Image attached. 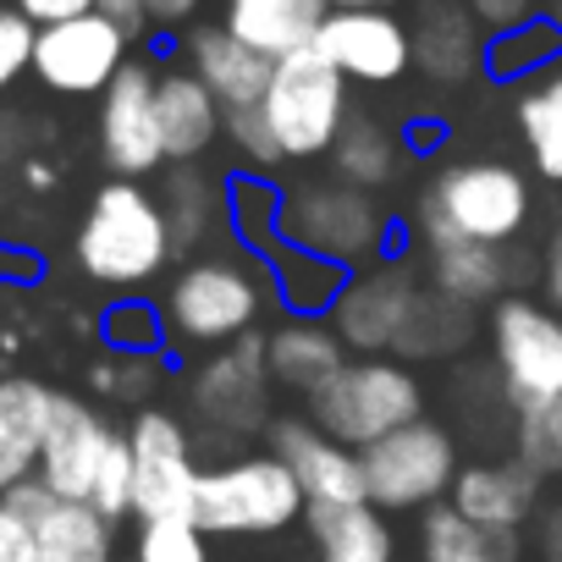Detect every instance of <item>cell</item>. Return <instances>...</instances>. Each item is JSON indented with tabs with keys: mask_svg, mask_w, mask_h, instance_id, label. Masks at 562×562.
<instances>
[{
	"mask_svg": "<svg viewBox=\"0 0 562 562\" xmlns=\"http://www.w3.org/2000/svg\"><path fill=\"white\" fill-rule=\"evenodd\" d=\"M94 12H105V18L127 34V40H138V34L149 29V7H144V0H100Z\"/></svg>",
	"mask_w": 562,
	"mask_h": 562,
	"instance_id": "cell-46",
	"label": "cell"
},
{
	"mask_svg": "<svg viewBox=\"0 0 562 562\" xmlns=\"http://www.w3.org/2000/svg\"><path fill=\"white\" fill-rule=\"evenodd\" d=\"M364 480H370V507H381V513L436 507L441 496H452L458 447L441 425L414 419L364 447Z\"/></svg>",
	"mask_w": 562,
	"mask_h": 562,
	"instance_id": "cell-8",
	"label": "cell"
},
{
	"mask_svg": "<svg viewBox=\"0 0 562 562\" xmlns=\"http://www.w3.org/2000/svg\"><path fill=\"white\" fill-rule=\"evenodd\" d=\"M419 293L425 288L408 265H364L348 276L342 299L331 304V326L353 353H397Z\"/></svg>",
	"mask_w": 562,
	"mask_h": 562,
	"instance_id": "cell-14",
	"label": "cell"
},
{
	"mask_svg": "<svg viewBox=\"0 0 562 562\" xmlns=\"http://www.w3.org/2000/svg\"><path fill=\"white\" fill-rule=\"evenodd\" d=\"M127 34L105 12H83L67 23H45L34 45V72L50 94H105L127 67Z\"/></svg>",
	"mask_w": 562,
	"mask_h": 562,
	"instance_id": "cell-12",
	"label": "cell"
},
{
	"mask_svg": "<svg viewBox=\"0 0 562 562\" xmlns=\"http://www.w3.org/2000/svg\"><path fill=\"white\" fill-rule=\"evenodd\" d=\"M425 270H430V288L458 299V304H491L507 288V254H502V243L425 237Z\"/></svg>",
	"mask_w": 562,
	"mask_h": 562,
	"instance_id": "cell-26",
	"label": "cell"
},
{
	"mask_svg": "<svg viewBox=\"0 0 562 562\" xmlns=\"http://www.w3.org/2000/svg\"><path fill=\"white\" fill-rule=\"evenodd\" d=\"M557 56H562V23L535 12L529 23H513V29L485 40V78H496V83H535V78H546L557 67Z\"/></svg>",
	"mask_w": 562,
	"mask_h": 562,
	"instance_id": "cell-30",
	"label": "cell"
},
{
	"mask_svg": "<svg viewBox=\"0 0 562 562\" xmlns=\"http://www.w3.org/2000/svg\"><path fill=\"white\" fill-rule=\"evenodd\" d=\"M425 408V392H419V375L403 364V359H348L315 397H310V419L348 441V447H370L414 419Z\"/></svg>",
	"mask_w": 562,
	"mask_h": 562,
	"instance_id": "cell-6",
	"label": "cell"
},
{
	"mask_svg": "<svg viewBox=\"0 0 562 562\" xmlns=\"http://www.w3.org/2000/svg\"><path fill=\"white\" fill-rule=\"evenodd\" d=\"M546 299H551V310L562 315V237H557L551 254H546Z\"/></svg>",
	"mask_w": 562,
	"mask_h": 562,
	"instance_id": "cell-49",
	"label": "cell"
},
{
	"mask_svg": "<svg viewBox=\"0 0 562 562\" xmlns=\"http://www.w3.org/2000/svg\"><path fill=\"white\" fill-rule=\"evenodd\" d=\"M50 408H56V392L45 381H34V375L0 381V496L40 474Z\"/></svg>",
	"mask_w": 562,
	"mask_h": 562,
	"instance_id": "cell-20",
	"label": "cell"
},
{
	"mask_svg": "<svg viewBox=\"0 0 562 562\" xmlns=\"http://www.w3.org/2000/svg\"><path fill=\"white\" fill-rule=\"evenodd\" d=\"M276 452L299 474L310 507H359V502H370L364 452L326 436L315 419H281L276 425Z\"/></svg>",
	"mask_w": 562,
	"mask_h": 562,
	"instance_id": "cell-17",
	"label": "cell"
},
{
	"mask_svg": "<svg viewBox=\"0 0 562 562\" xmlns=\"http://www.w3.org/2000/svg\"><path fill=\"white\" fill-rule=\"evenodd\" d=\"M89 502H94L111 524L133 513V447H127V436H111V447H105V463H100V474H94Z\"/></svg>",
	"mask_w": 562,
	"mask_h": 562,
	"instance_id": "cell-39",
	"label": "cell"
},
{
	"mask_svg": "<svg viewBox=\"0 0 562 562\" xmlns=\"http://www.w3.org/2000/svg\"><path fill=\"white\" fill-rule=\"evenodd\" d=\"M265 359H270L276 386L315 397V392L348 364V342L337 337V326H326V321H299V315H293L288 326H276V331L265 337Z\"/></svg>",
	"mask_w": 562,
	"mask_h": 562,
	"instance_id": "cell-23",
	"label": "cell"
},
{
	"mask_svg": "<svg viewBox=\"0 0 562 562\" xmlns=\"http://www.w3.org/2000/svg\"><path fill=\"white\" fill-rule=\"evenodd\" d=\"M149 7V23H188L199 12V0H144Z\"/></svg>",
	"mask_w": 562,
	"mask_h": 562,
	"instance_id": "cell-47",
	"label": "cell"
},
{
	"mask_svg": "<svg viewBox=\"0 0 562 562\" xmlns=\"http://www.w3.org/2000/svg\"><path fill=\"white\" fill-rule=\"evenodd\" d=\"M535 480L540 474H529L524 463H469V469H458L447 502L469 524H480L491 535H513L535 513Z\"/></svg>",
	"mask_w": 562,
	"mask_h": 562,
	"instance_id": "cell-22",
	"label": "cell"
},
{
	"mask_svg": "<svg viewBox=\"0 0 562 562\" xmlns=\"http://www.w3.org/2000/svg\"><path fill=\"white\" fill-rule=\"evenodd\" d=\"M149 381H155V375H149V359H122V353H116V364H100V370H94V386L111 392V397H138Z\"/></svg>",
	"mask_w": 562,
	"mask_h": 562,
	"instance_id": "cell-43",
	"label": "cell"
},
{
	"mask_svg": "<svg viewBox=\"0 0 562 562\" xmlns=\"http://www.w3.org/2000/svg\"><path fill=\"white\" fill-rule=\"evenodd\" d=\"M331 166L353 188H386L397 177V166H403V133L386 127L370 111H348V122H342V133L331 144Z\"/></svg>",
	"mask_w": 562,
	"mask_h": 562,
	"instance_id": "cell-29",
	"label": "cell"
},
{
	"mask_svg": "<svg viewBox=\"0 0 562 562\" xmlns=\"http://www.w3.org/2000/svg\"><path fill=\"white\" fill-rule=\"evenodd\" d=\"M193 518L204 535H281L310 518V496L281 452H254L199 474Z\"/></svg>",
	"mask_w": 562,
	"mask_h": 562,
	"instance_id": "cell-5",
	"label": "cell"
},
{
	"mask_svg": "<svg viewBox=\"0 0 562 562\" xmlns=\"http://www.w3.org/2000/svg\"><path fill=\"white\" fill-rule=\"evenodd\" d=\"M276 144H281V160H315V155H331L342 122H348V78L315 50H293L270 67V83H265V100H259Z\"/></svg>",
	"mask_w": 562,
	"mask_h": 562,
	"instance_id": "cell-7",
	"label": "cell"
},
{
	"mask_svg": "<svg viewBox=\"0 0 562 562\" xmlns=\"http://www.w3.org/2000/svg\"><path fill=\"white\" fill-rule=\"evenodd\" d=\"M331 7H386V12H397V0H331Z\"/></svg>",
	"mask_w": 562,
	"mask_h": 562,
	"instance_id": "cell-50",
	"label": "cell"
},
{
	"mask_svg": "<svg viewBox=\"0 0 562 562\" xmlns=\"http://www.w3.org/2000/svg\"><path fill=\"white\" fill-rule=\"evenodd\" d=\"M276 299L270 265H248L237 254H204L177 270L171 293H166V326L188 348H226L254 331L259 310Z\"/></svg>",
	"mask_w": 562,
	"mask_h": 562,
	"instance_id": "cell-2",
	"label": "cell"
},
{
	"mask_svg": "<svg viewBox=\"0 0 562 562\" xmlns=\"http://www.w3.org/2000/svg\"><path fill=\"white\" fill-rule=\"evenodd\" d=\"M155 105H160V138H166V160H199L221 133H226V111L221 100L199 83V72H160L155 83Z\"/></svg>",
	"mask_w": 562,
	"mask_h": 562,
	"instance_id": "cell-24",
	"label": "cell"
},
{
	"mask_svg": "<svg viewBox=\"0 0 562 562\" xmlns=\"http://www.w3.org/2000/svg\"><path fill=\"white\" fill-rule=\"evenodd\" d=\"M188 61L199 72V83L221 100V111H248L265 100V83H270V56H259L254 45H243L226 23L221 29H199L188 40Z\"/></svg>",
	"mask_w": 562,
	"mask_h": 562,
	"instance_id": "cell-21",
	"label": "cell"
},
{
	"mask_svg": "<svg viewBox=\"0 0 562 562\" xmlns=\"http://www.w3.org/2000/svg\"><path fill=\"white\" fill-rule=\"evenodd\" d=\"M326 18L331 0H226V29L270 61L315 45Z\"/></svg>",
	"mask_w": 562,
	"mask_h": 562,
	"instance_id": "cell-25",
	"label": "cell"
},
{
	"mask_svg": "<svg viewBox=\"0 0 562 562\" xmlns=\"http://www.w3.org/2000/svg\"><path fill=\"white\" fill-rule=\"evenodd\" d=\"M513 447L529 474H562V397L524 403L513 425Z\"/></svg>",
	"mask_w": 562,
	"mask_h": 562,
	"instance_id": "cell-37",
	"label": "cell"
},
{
	"mask_svg": "<svg viewBox=\"0 0 562 562\" xmlns=\"http://www.w3.org/2000/svg\"><path fill=\"white\" fill-rule=\"evenodd\" d=\"M518 133L529 144V160L546 182H562V67H551L546 78L524 83L518 100Z\"/></svg>",
	"mask_w": 562,
	"mask_h": 562,
	"instance_id": "cell-32",
	"label": "cell"
},
{
	"mask_svg": "<svg viewBox=\"0 0 562 562\" xmlns=\"http://www.w3.org/2000/svg\"><path fill=\"white\" fill-rule=\"evenodd\" d=\"M0 562H40V540H34V524L0 496Z\"/></svg>",
	"mask_w": 562,
	"mask_h": 562,
	"instance_id": "cell-42",
	"label": "cell"
},
{
	"mask_svg": "<svg viewBox=\"0 0 562 562\" xmlns=\"http://www.w3.org/2000/svg\"><path fill=\"white\" fill-rule=\"evenodd\" d=\"M34 45H40V23L23 18L18 7H0V94L23 72H34Z\"/></svg>",
	"mask_w": 562,
	"mask_h": 562,
	"instance_id": "cell-40",
	"label": "cell"
},
{
	"mask_svg": "<svg viewBox=\"0 0 562 562\" xmlns=\"http://www.w3.org/2000/svg\"><path fill=\"white\" fill-rule=\"evenodd\" d=\"M7 502L34 524L40 540V562H116V540H111V518L94 502H72L56 496L40 474L12 485Z\"/></svg>",
	"mask_w": 562,
	"mask_h": 562,
	"instance_id": "cell-16",
	"label": "cell"
},
{
	"mask_svg": "<svg viewBox=\"0 0 562 562\" xmlns=\"http://www.w3.org/2000/svg\"><path fill=\"white\" fill-rule=\"evenodd\" d=\"M166 310H155V304H144V299H116L105 315H100V337H105V348L111 353H122V359H149L160 342H166Z\"/></svg>",
	"mask_w": 562,
	"mask_h": 562,
	"instance_id": "cell-36",
	"label": "cell"
},
{
	"mask_svg": "<svg viewBox=\"0 0 562 562\" xmlns=\"http://www.w3.org/2000/svg\"><path fill=\"white\" fill-rule=\"evenodd\" d=\"M463 7L485 23V34H502L513 23H529L540 12V0H463Z\"/></svg>",
	"mask_w": 562,
	"mask_h": 562,
	"instance_id": "cell-44",
	"label": "cell"
},
{
	"mask_svg": "<svg viewBox=\"0 0 562 562\" xmlns=\"http://www.w3.org/2000/svg\"><path fill=\"white\" fill-rule=\"evenodd\" d=\"M469 310H474V304H458V299L425 288L419 304H414V321H408V331H403V342H397V353H403V359L458 353V348L469 342V331H474V315H469Z\"/></svg>",
	"mask_w": 562,
	"mask_h": 562,
	"instance_id": "cell-35",
	"label": "cell"
},
{
	"mask_svg": "<svg viewBox=\"0 0 562 562\" xmlns=\"http://www.w3.org/2000/svg\"><path fill=\"white\" fill-rule=\"evenodd\" d=\"M315 562H397V540L381 507H310Z\"/></svg>",
	"mask_w": 562,
	"mask_h": 562,
	"instance_id": "cell-27",
	"label": "cell"
},
{
	"mask_svg": "<svg viewBox=\"0 0 562 562\" xmlns=\"http://www.w3.org/2000/svg\"><path fill=\"white\" fill-rule=\"evenodd\" d=\"M138 562H210L199 518H138Z\"/></svg>",
	"mask_w": 562,
	"mask_h": 562,
	"instance_id": "cell-38",
	"label": "cell"
},
{
	"mask_svg": "<svg viewBox=\"0 0 562 562\" xmlns=\"http://www.w3.org/2000/svg\"><path fill=\"white\" fill-rule=\"evenodd\" d=\"M270 359H265V337L248 331L237 342H226V353L204 359L193 370V414L210 425V430H226V436H248L265 425V408H270Z\"/></svg>",
	"mask_w": 562,
	"mask_h": 562,
	"instance_id": "cell-13",
	"label": "cell"
},
{
	"mask_svg": "<svg viewBox=\"0 0 562 562\" xmlns=\"http://www.w3.org/2000/svg\"><path fill=\"white\" fill-rule=\"evenodd\" d=\"M111 436H116V430H111L83 397H61V392H56L50 430H45V452H40V480H45L56 496L89 502Z\"/></svg>",
	"mask_w": 562,
	"mask_h": 562,
	"instance_id": "cell-19",
	"label": "cell"
},
{
	"mask_svg": "<svg viewBox=\"0 0 562 562\" xmlns=\"http://www.w3.org/2000/svg\"><path fill=\"white\" fill-rule=\"evenodd\" d=\"M315 50L348 83H370V89H392L414 67L408 23L386 7H331V18L315 34Z\"/></svg>",
	"mask_w": 562,
	"mask_h": 562,
	"instance_id": "cell-11",
	"label": "cell"
},
{
	"mask_svg": "<svg viewBox=\"0 0 562 562\" xmlns=\"http://www.w3.org/2000/svg\"><path fill=\"white\" fill-rule=\"evenodd\" d=\"M226 226L237 232V243L248 254H270L281 243V188L270 177H232L226 182Z\"/></svg>",
	"mask_w": 562,
	"mask_h": 562,
	"instance_id": "cell-34",
	"label": "cell"
},
{
	"mask_svg": "<svg viewBox=\"0 0 562 562\" xmlns=\"http://www.w3.org/2000/svg\"><path fill=\"white\" fill-rule=\"evenodd\" d=\"M171 248L177 243H171L166 204L138 177H116L89 199V215L78 226V265H83L89 281L138 288V281L160 276Z\"/></svg>",
	"mask_w": 562,
	"mask_h": 562,
	"instance_id": "cell-1",
	"label": "cell"
},
{
	"mask_svg": "<svg viewBox=\"0 0 562 562\" xmlns=\"http://www.w3.org/2000/svg\"><path fill=\"white\" fill-rule=\"evenodd\" d=\"M408 40H414V67L441 89H463L474 72H485L491 34L463 0H419L408 18Z\"/></svg>",
	"mask_w": 562,
	"mask_h": 562,
	"instance_id": "cell-18",
	"label": "cell"
},
{
	"mask_svg": "<svg viewBox=\"0 0 562 562\" xmlns=\"http://www.w3.org/2000/svg\"><path fill=\"white\" fill-rule=\"evenodd\" d=\"M166 221H171V243L177 248H193L199 237H210L221 221H226V188H215L204 171H171L166 177Z\"/></svg>",
	"mask_w": 562,
	"mask_h": 562,
	"instance_id": "cell-33",
	"label": "cell"
},
{
	"mask_svg": "<svg viewBox=\"0 0 562 562\" xmlns=\"http://www.w3.org/2000/svg\"><path fill=\"white\" fill-rule=\"evenodd\" d=\"M12 7L45 29V23H67V18H83V12H94L100 0H12Z\"/></svg>",
	"mask_w": 562,
	"mask_h": 562,
	"instance_id": "cell-45",
	"label": "cell"
},
{
	"mask_svg": "<svg viewBox=\"0 0 562 562\" xmlns=\"http://www.w3.org/2000/svg\"><path fill=\"white\" fill-rule=\"evenodd\" d=\"M496 375L513 408L562 397V315L529 299H502L491 315Z\"/></svg>",
	"mask_w": 562,
	"mask_h": 562,
	"instance_id": "cell-9",
	"label": "cell"
},
{
	"mask_svg": "<svg viewBox=\"0 0 562 562\" xmlns=\"http://www.w3.org/2000/svg\"><path fill=\"white\" fill-rule=\"evenodd\" d=\"M127 447H133V513L138 518H193L204 469L193 463V441L182 419L166 408H144L127 425Z\"/></svg>",
	"mask_w": 562,
	"mask_h": 562,
	"instance_id": "cell-10",
	"label": "cell"
},
{
	"mask_svg": "<svg viewBox=\"0 0 562 562\" xmlns=\"http://www.w3.org/2000/svg\"><path fill=\"white\" fill-rule=\"evenodd\" d=\"M265 265H270V281H276V304L288 310V315H299V321L331 315V304L342 299L348 276H353V270H342V265H331L321 254L288 248V243H276L265 254Z\"/></svg>",
	"mask_w": 562,
	"mask_h": 562,
	"instance_id": "cell-28",
	"label": "cell"
},
{
	"mask_svg": "<svg viewBox=\"0 0 562 562\" xmlns=\"http://www.w3.org/2000/svg\"><path fill=\"white\" fill-rule=\"evenodd\" d=\"M540 551H546V562H562V502L546 513V524H540Z\"/></svg>",
	"mask_w": 562,
	"mask_h": 562,
	"instance_id": "cell-48",
	"label": "cell"
},
{
	"mask_svg": "<svg viewBox=\"0 0 562 562\" xmlns=\"http://www.w3.org/2000/svg\"><path fill=\"white\" fill-rule=\"evenodd\" d=\"M155 83L160 72H149L144 61H127L100 94V155L116 177H149L166 160Z\"/></svg>",
	"mask_w": 562,
	"mask_h": 562,
	"instance_id": "cell-15",
	"label": "cell"
},
{
	"mask_svg": "<svg viewBox=\"0 0 562 562\" xmlns=\"http://www.w3.org/2000/svg\"><path fill=\"white\" fill-rule=\"evenodd\" d=\"M281 243L321 254L342 270H364L392 248V221L370 199V188L353 182H299L281 188Z\"/></svg>",
	"mask_w": 562,
	"mask_h": 562,
	"instance_id": "cell-4",
	"label": "cell"
},
{
	"mask_svg": "<svg viewBox=\"0 0 562 562\" xmlns=\"http://www.w3.org/2000/svg\"><path fill=\"white\" fill-rule=\"evenodd\" d=\"M133 562H138V557H133Z\"/></svg>",
	"mask_w": 562,
	"mask_h": 562,
	"instance_id": "cell-51",
	"label": "cell"
},
{
	"mask_svg": "<svg viewBox=\"0 0 562 562\" xmlns=\"http://www.w3.org/2000/svg\"><path fill=\"white\" fill-rule=\"evenodd\" d=\"M529 221V182L507 160H452L419 199V243L425 237H469L507 243Z\"/></svg>",
	"mask_w": 562,
	"mask_h": 562,
	"instance_id": "cell-3",
	"label": "cell"
},
{
	"mask_svg": "<svg viewBox=\"0 0 562 562\" xmlns=\"http://www.w3.org/2000/svg\"><path fill=\"white\" fill-rule=\"evenodd\" d=\"M513 535H491L469 524L452 502L425 507L419 518V562H513Z\"/></svg>",
	"mask_w": 562,
	"mask_h": 562,
	"instance_id": "cell-31",
	"label": "cell"
},
{
	"mask_svg": "<svg viewBox=\"0 0 562 562\" xmlns=\"http://www.w3.org/2000/svg\"><path fill=\"white\" fill-rule=\"evenodd\" d=\"M226 138H232V149L248 160V166H281V144H276V133H270V122H265V111L259 105H248V111H226Z\"/></svg>",
	"mask_w": 562,
	"mask_h": 562,
	"instance_id": "cell-41",
	"label": "cell"
}]
</instances>
